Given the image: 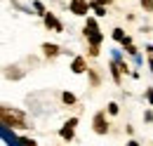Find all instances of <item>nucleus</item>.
I'll return each instance as SVG.
<instances>
[{"label":"nucleus","instance_id":"f8f14e48","mask_svg":"<svg viewBox=\"0 0 153 146\" xmlns=\"http://www.w3.org/2000/svg\"><path fill=\"white\" fill-rule=\"evenodd\" d=\"M61 99H64V104H76V94H71V92H64Z\"/></svg>","mask_w":153,"mask_h":146},{"label":"nucleus","instance_id":"412c9836","mask_svg":"<svg viewBox=\"0 0 153 146\" xmlns=\"http://www.w3.org/2000/svg\"><path fill=\"white\" fill-rule=\"evenodd\" d=\"M146 50H149V52H151V54H153V45H149V47H146Z\"/></svg>","mask_w":153,"mask_h":146},{"label":"nucleus","instance_id":"7ed1b4c3","mask_svg":"<svg viewBox=\"0 0 153 146\" xmlns=\"http://www.w3.org/2000/svg\"><path fill=\"white\" fill-rule=\"evenodd\" d=\"M92 125H94L97 134H106V132H108V123H106V113H104V111H99V113L94 115Z\"/></svg>","mask_w":153,"mask_h":146},{"label":"nucleus","instance_id":"6e6552de","mask_svg":"<svg viewBox=\"0 0 153 146\" xmlns=\"http://www.w3.org/2000/svg\"><path fill=\"white\" fill-rule=\"evenodd\" d=\"M94 33H99V28H97V19L87 17V24H85V36H94Z\"/></svg>","mask_w":153,"mask_h":146},{"label":"nucleus","instance_id":"39448f33","mask_svg":"<svg viewBox=\"0 0 153 146\" xmlns=\"http://www.w3.org/2000/svg\"><path fill=\"white\" fill-rule=\"evenodd\" d=\"M45 26H47V28H54L57 33H61V31H64V26L57 21V17H54V14H45Z\"/></svg>","mask_w":153,"mask_h":146},{"label":"nucleus","instance_id":"2eb2a0df","mask_svg":"<svg viewBox=\"0 0 153 146\" xmlns=\"http://www.w3.org/2000/svg\"><path fill=\"white\" fill-rule=\"evenodd\" d=\"M19 144L21 146H36V142H33V139H28V137H24V139H19Z\"/></svg>","mask_w":153,"mask_h":146},{"label":"nucleus","instance_id":"4468645a","mask_svg":"<svg viewBox=\"0 0 153 146\" xmlns=\"http://www.w3.org/2000/svg\"><path fill=\"white\" fill-rule=\"evenodd\" d=\"M141 7L146 12H153V0H141Z\"/></svg>","mask_w":153,"mask_h":146},{"label":"nucleus","instance_id":"5701e85b","mask_svg":"<svg viewBox=\"0 0 153 146\" xmlns=\"http://www.w3.org/2000/svg\"><path fill=\"white\" fill-rule=\"evenodd\" d=\"M149 66H151V71H153V59H151V61H149Z\"/></svg>","mask_w":153,"mask_h":146},{"label":"nucleus","instance_id":"dca6fc26","mask_svg":"<svg viewBox=\"0 0 153 146\" xmlns=\"http://www.w3.org/2000/svg\"><path fill=\"white\" fill-rule=\"evenodd\" d=\"M108 113L115 115V113H118V104H108Z\"/></svg>","mask_w":153,"mask_h":146},{"label":"nucleus","instance_id":"9d476101","mask_svg":"<svg viewBox=\"0 0 153 146\" xmlns=\"http://www.w3.org/2000/svg\"><path fill=\"white\" fill-rule=\"evenodd\" d=\"M125 33H123V28H113V40H118V42H125Z\"/></svg>","mask_w":153,"mask_h":146},{"label":"nucleus","instance_id":"423d86ee","mask_svg":"<svg viewBox=\"0 0 153 146\" xmlns=\"http://www.w3.org/2000/svg\"><path fill=\"white\" fill-rule=\"evenodd\" d=\"M42 52H45V57H57L59 52H61V47L54 45V42H45V45H42Z\"/></svg>","mask_w":153,"mask_h":146},{"label":"nucleus","instance_id":"f257e3e1","mask_svg":"<svg viewBox=\"0 0 153 146\" xmlns=\"http://www.w3.org/2000/svg\"><path fill=\"white\" fill-rule=\"evenodd\" d=\"M2 123L10 125V127H28L26 120H24V113H19V111H10L7 106H2Z\"/></svg>","mask_w":153,"mask_h":146},{"label":"nucleus","instance_id":"ddd939ff","mask_svg":"<svg viewBox=\"0 0 153 146\" xmlns=\"http://www.w3.org/2000/svg\"><path fill=\"white\" fill-rule=\"evenodd\" d=\"M101 40H104V33H94V36H90V42H92V45H99Z\"/></svg>","mask_w":153,"mask_h":146},{"label":"nucleus","instance_id":"a211bd4d","mask_svg":"<svg viewBox=\"0 0 153 146\" xmlns=\"http://www.w3.org/2000/svg\"><path fill=\"white\" fill-rule=\"evenodd\" d=\"M33 5H36V10H38L40 14H42V17H45V10H42V2H33Z\"/></svg>","mask_w":153,"mask_h":146},{"label":"nucleus","instance_id":"6ab92c4d","mask_svg":"<svg viewBox=\"0 0 153 146\" xmlns=\"http://www.w3.org/2000/svg\"><path fill=\"white\" fill-rule=\"evenodd\" d=\"M146 97H149V104H153V90H149V94H146Z\"/></svg>","mask_w":153,"mask_h":146},{"label":"nucleus","instance_id":"aec40b11","mask_svg":"<svg viewBox=\"0 0 153 146\" xmlns=\"http://www.w3.org/2000/svg\"><path fill=\"white\" fill-rule=\"evenodd\" d=\"M94 2H99V5H108L111 0H94Z\"/></svg>","mask_w":153,"mask_h":146},{"label":"nucleus","instance_id":"20e7f679","mask_svg":"<svg viewBox=\"0 0 153 146\" xmlns=\"http://www.w3.org/2000/svg\"><path fill=\"white\" fill-rule=\"evenodd\" d=\"M71 71H73V73H85V71H90V69H87V61H85L82 57H76V59H73V64H71Z\"/></svg>","mask_w":153,"mask_h":146},{"label":"nucleus","instance_id":"0eeeda50","mask_svg":"<svg viewBox=\"0 0 153 146\" xmlns=\"http://www.w3.org/2000/svg\"><path fill=\"white\" fill-rule=\"evenodd\" d=\"M73 125H71V123H66V125H64V127L59 130V134H61V139H64V142H71V139H73Z\"/></svg>","mask_w":153,"mask_h":146},{"label":"nucleus","instance_id":"f3484780","mask_svg":"<svg viewBox=\"0 0 153 146\" xmlns=\"http://www.w3.org/2000/svg\"><path fill=\"white\" fill-rule=\"evenodd\" d=\"M90 54H92V57L99 54V45H92V47H90Z\"/></svg>","mask_w":153,"mask_h":146},{"label":"nucleus","instance_id":"4be33fe9","mask_svg":"<svg viewBox=\"0 0 153 146\" xmlns=\"http://www.w3.org/2000/svg\"><path fill=\"white\" fill-rule=\"evenodd\" d=\"M127 146H139V144H137V142H130V144H127Z\"/></svg>","mask_w":153,"mask_h":146},{"label":"nucleus","instance_id":"f03ea898","mask_svg":"<svg viewBox=\"0 0 153 146\" xmlns=\"http://www.w3.org/2000/svg\"><path fill=\"white\" fill-rule=\"evenodd\" d=\"M90 7H92V2H87V0H71L68 12H73V14H78V17H85Z\"/></svg>","mask_w":153,"mask_h":146},{"label":"nucleus","instance_id":"1a4fd4ad","mask_svg":"<svg viewBox=\"0 0 153 146\" xmlns=\"http://www.w3.org/2000/svg\"><path fill=\"white\" fill-rule=\"evenodd\" d=\"M92 10H94V14H97V17H106V5L92 2Z\"/></svg>","mask_w":153,"mask_h":146},{"label":"nucleus","instance_id":"9b49d317","mask_svg":"<svg viewBox=\"0 0 153 146\" xmlns=\"http://www.w3.org/2000/svg\"><path fill=\"white\" fill-rule=\"evenodd\" d=\"M120 71H123V69H120L118 64H111V73H113V80H115V83H120Z\"/></svg>","mask_w":153,"mask_h":146}]
</instances>
